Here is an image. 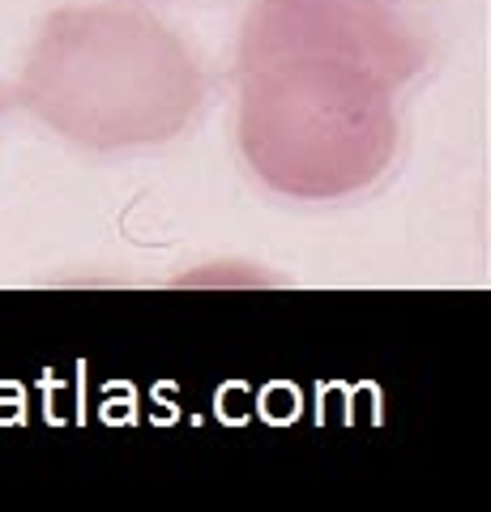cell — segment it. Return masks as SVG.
I'll list each match as a JSON object with an SVG mask.
<instances>
[{"label":"cell","mask_w":491,"mask_h":512,"mask_svg":"<svg viewBox=\"0 0 491 512\" xmlns=\"http://www.w3.org/2000/svg\"><path fill=\"white\" fill-rule=\"evenodd\" d=\"M244 167L291 201H346L398 158V86L329 56H274L231 69Z\"/></svg>","instance_id":"2"},{"label":"cell","mask_w":491,"mask_h":512,"mask_svg":"<svg viewBox=\"0 0 491 512\" xmlns=\"http://www.w3.org/2000/svg\"><path fill=\"white\" fill-rule=\"evenodd\" d=\"M205 99L197 47L133 0L56 5L13 82L30 120L86 154L171 146L201 120Z\"/></svg>","instance_id":"1"},{"label":"cell","mask_w":491,"mask_h":512,"mask_svg":"<svg viewBox=\"0 0 491 512\" xmlns=\"http://www.w3.org/2000/svg\"><path fill=\"white\" fill-rule=\"evenodd\" d=\"M274 56L346 60L402 90L436 56L432 0H257L244 13L235 69Z\"/></svg>","instance_id":"3"}]
</instances>
